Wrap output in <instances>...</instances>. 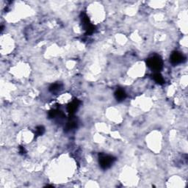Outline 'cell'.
<instances>
[{"instance_id":"1","label":"cell","mask_w":188,"mask_h":188,"mask_svg":"<svg viewBox=\"0 0 188 188\" xmlns=\"http://www.w3.org/2000/svg\"><path fill=\"white\" fill-rule=\"evenodd\" d=\"M163 60L159 56H152L147 60V66L154 71H159L163 68Z\"/></svg>"},{"instance_id":"2","label":"cell","mask_w":188,"mask_h":188,"mask_svg":"<svg viewBox=\"0 0 188 188\" xmlns=\"http://www.w3.org/2000/svg\"><path fill=\"white\" fill-rule=\"evenodd\" d=\"M114 161L115 158L112 156L103 154L99 155V164L102 169H107V168H109L113 165V163H114Z\"/></svg>"},{"instance_id":"3","label":"cell","mask_w":188,"mask_h":188,"mask_svg":"<svg viewBox=\"0 0 188 188\" xmlns=\"http://www.w3.org/2000/svg\"><path fill=\"white\" fill-rule=\"evenodd\" d=\"M82 26L84 27V30H85L87 32V34H90L94 31V27L92 25V24L90 23V20L87 18V16L85 14H82Z\"/></svg>"},{"instance_id":"4","label":"cell","mask_w":188,"mask_h":188,"mask_svg":"<svg viewBox=\"0 0 188 188\" xmlns=\"http://www.w3.org/2000/svg\"><path fill=\"white\" fill-rule=\"evenodd\" d=\"M184 57L181 53L179 52V51H173L171 56V62L173 65H177L179 63H181L184 62Z\"/></svg>"},{"instance_id":"5","label":"cell","mask_w":188,"mask_h":188,"mask_svg":"<svg viewBox=\"0 0 188 188\" xmlns=\"http://www.w3.org/2000/svg\"><path fill=\"white\" fill-rule=\"evenodd\" d=\"M79 105V102L77 99H75L74 101H73L71 103L69 104L67 107V110L71 115H72L73 113H74L76 112V110H77Z\"/></svg>"},{"instance_id":"6","label":"cell","mask_w":188,"mask_h":188,"mask_svg":"<svg viewBox=\"0 0 188 188\" xmlns=\"http://www.w3.org/2000/svg\"><path fill=\"white\" fill-rule=\"evenodd\" d=\"M115 97H116V98L117 99V101H123V100L125 99L126 97V94L124 90L120 89V90H116V92L115 93Z\"/></svg>"},{"instance_id":"7","label":"cell","mask_w":188,"mask_h":188,"mask_svg":"<svg viewBox=\"0 0 188 188\" xmlns=\"http://www.w3.org/2000/svg\"><path fill=\"white\" fill-rule=\"evenodd\" d=\"M153 78L154 79L155 82H157L159 84H163L164 83V79H163V76L160 74V73H154L153 75Z\"/></svg>"},{"instance_id":"8","label":"cell","mask_w":188,"mask_h":188,"mask_svg":"<svg viewBox=\"0 0 188 188\" xmlns=\"http://www.w3.org/2000/svg\"><path fill=\"white\" fill-rule=\"evenodd\" d=\"M60 87H61V85H60V84L55 83L49 87V90H50V91L52 92V93H56V92L59 91Z\"/></svg>"},{"instance_id":"9","label":"cell","mask_w":188,"mask_h":188,"mask_svg":"<svg viewBox=\"0 0 188 188\" xmlns=\"http://www.w3.org/2000/svg\"><path fill=\"white\" fill-rule=\"evenodd\" d=\"M77 127V123H76V121H70L69 123H68L67 126H66V129H68V130H71V129H74V128Z\"/></svg>"},{"instance_id":"10","label":"cell","mask_w":188,"mask_h":188,"mask_svg":"<svg viewBox=\"0 0 188 188\" xmlns=\"http://www.w3.org/2000/svg\"><path fill=\"white\" fill-rule=\"evenodd\" d=\"M43 132H44V128H43L42 126H38V127L36 128V130H35V133H36L37 136L41 135V134H43Z\"/></svg>"}]
</instances>
